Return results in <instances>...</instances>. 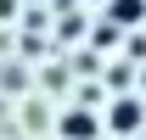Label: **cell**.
I'll return each mask as SVG.
<instances>
[{
  "label": "cell",
  "mask_w": 146,
  "mask_h": 140,
  "mask_svg": "<svg viewBox=\"0 0 146 140\" xmlns=\"http://www.w3.org/2000/svg\"><path fill=\"white\" fill-rule=\"evenodd\" d=\"M96 112H84V106H73L68 118H62V140H96Z\"/></svg>",
  "instance_id": "2"
},
{
  "label": "cell",
  "mask_w": 146,
  "mask_h": 140,
  "mask_svg": "<svg viewBox=\"0 0 146 140\" xmlns=\"http://www.w3.org/2000/svg\"><path fill=\"white\" fill-rule=\"evenodd\" d=\"M107 22H118V28L146 22V0H112V6H107Z\"/></svg>",
  "instance_id": "3"
},
{
  "label": "cell",
  "mask_w": 146,
  "mask_h": 140,
  "mask_svg": "<svg viewBox=\"0 0 146 140\" xmlns=\"http://www.w3.org/2000/svg\"><path fill=\"white\" fill-rule=\"evenodd\" d=\"M141 123H146L141 101H129V95H124V101H112V112H107V129H112V135H135Z\"/></svg>",
  "instance_id": "1"
},
{
  "label": "cell",
  "mask_w": 146,
  "mask_h": 140,
  "mask_svg": "<svg viewBox=\"0 0 146 140\" xmlns=\"http://www.w3.org/2000/svg\"><path fill=\"white\" fill-rule=\"evenodd\" d=\"M6 17H17V0H0V22Z\"/></svg>",
  "instance_id": "4"
}]
</instances>
